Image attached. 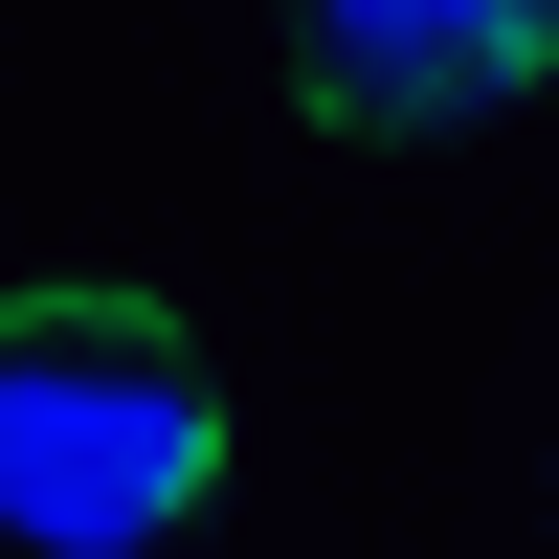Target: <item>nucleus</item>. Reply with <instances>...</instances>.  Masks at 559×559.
Listing matches in <instances>:
<instances>
[{
	"label": "nucleus",
	"mask_w": 559,
	"mask_h": 559,
	"mask_svg": "<svg viewBox=\"0 0 559 559\" xmlns=\"http://www.w3.org/2000/svg\"><path fill=\"white\" fill-rule=\"evenodd\" d=\"M202 492H224V381L157 292L0 313V537L23 559H157Z\"/></svg>",
	"instance_id": "1"
},
{
	"label": "nucleus",
	"mask_w": 559,
	"mask_h": 559,
	"mask_svg": "<svg viewBox=\"0 0 559 559\" xmlns=\"http://www.w3.org/2000/svg\"><path fill=\"white\" fill-rule=\"evenodd\" d=\"M559 68L537 0H313L292 23V90L336 134H448V112H515V90Z\"/></svg>",
	"instance_id": "2"
}]
</instances>
